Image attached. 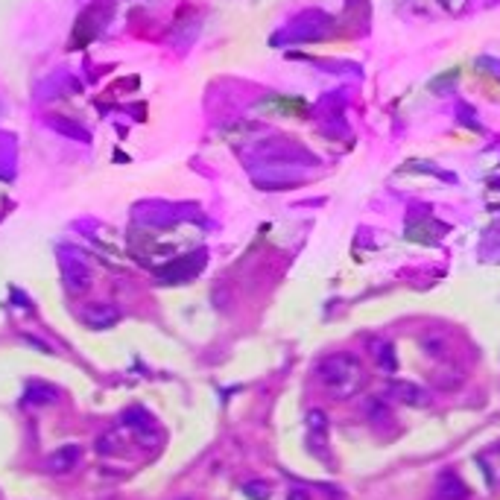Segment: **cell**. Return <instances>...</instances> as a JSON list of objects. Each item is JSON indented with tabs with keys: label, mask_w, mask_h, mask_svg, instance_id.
<instances>
[{
	"label": "cell",
	"mask_w": 500,
	"mask_h": 500,
	"mask_svg": "<svg viewBox=\"0 0 500 500\" xmlns=\"http://www.w3.org/2000/svg\"><path fill=\"white\" fill-rule=\"evenodd\" d=\"M316 375L325 383V392L337 401H348L354 398L363 387V366L354 354H331L325 360H319L316 366Z\"/></svg>",
	"instance_id": "6da1fadb"
},
{
	"label": "cell",
	"mask_w": 500,
	"mask_h": 500,
	"mask_svg": "<svg viewBox=\"0 0 500 500\" xmlns=\"http://www.w3.org/2000/svg\"><path fill=\"white\" fill-rule=\"evenodd\" d=\"M387 395L401 407H427L430 404V395L419 383H410V380H392L387 387Z\"/></svg>",
	"instance_id": "7a4b0ae2"
},
{
	"label": "cell",
	"mask_w": 500,
	"mask_h": 500,
	"mask_svg": "<svg viewBox=\"0 0 500 500\" xmlns=\"http://www.w3.org/2000/svg\"><path fill=\"white\" fill-rule=\"evenodd\" d=\"M79 457H82V447L79 445H62V447H56V451L44 459V468L50 474H68V471L76 468Z\"/></svg>",
	"instance_id": "3957f363"
},
{
	"label": "cell",
	"mask_w": 500,
	"mask_h": 500,
	"mask_svg": "<svg viewBox=\"0 0 500 500\" xmlns=\"http://www.w3.org/2000/svg\"><path fill=\"white\" fill-rule=\"evenodd\" d=\"M64 287H68L71 296H82L91 287V270L82 261L71 258L68 263H64Z\"/></svg>",
	"instance_id": "277c9868"
},
{
	"label": "cell",
	"mask_w": 500,
	"mask_h": 500,
	"mask_svg": "<svg viewBox=\"0 0 500 500\" xmlns=\"http://www.w3.org/2000/svg\"><path fill=\"white\" fill-rule=\"evenodd\" d=\"M59 401V389L41 380H29L24 389V407H47Z\"/></svg>",
	"instance_id": "5b68a950"
},
{
	"label": "cell",
	"mask_w": 500,
	"mask_h": 500,
	"mask_svg": "<svg viewBox=\"0 0 500 500\" xmlns=\"http://www.w3.org/2000/svg\"><path fill=\"white\" fill-rule=\"evenodd\" d=\"M436 494L442 497V500H468V486L459 480V474H454V471H445V474H439V480H436Z\"/></svg>",
	"instance_id": "8992f818"
},
{
	"label": "cell",
	"mask_w": 500,
	"mask_h": 500,
	"mask_svg": "<svg viewBox=\"0 0 500 500\" xmlns=\"http://www.w3.org/2000/svg\"><path fill=\"white\" fill-rule=\"evenodd\" d=\"M118 307L114 305H91L85 313H82V319H85L88 328H97V331H103V328H111L114 322H118Z\"/></svg>",
	"instance_id": "52a82bcc"
},
{
	"label": "cell",
	"mask_w": 500,
	"mask_h": 500,
	"mask_svg": "<svg viewBox=\"0 0 500 500\" xmlns=\"http://www.w3.org/2000/svg\"><path fill=\"white\" fill-rule=\"evenodd\" d=\"M372 354L377 360V369L383 372H395L398 369V357H395V348L389 342H372Z\"/></svg>",
	"instance_id": "ba28073f"
},
{
	"label": "cell",
	"mask_w": 500,
	"mask_h": 500,
	"mask_svg": "<svg viewBox=\"0 0 500 500\" xmlns=\"http://www.w3.org/2000/svg\"><path fill=\"white\" fill-rule=\"evenodd\" d=\"M132 436H135V442L144 445V447H158L161 445V430L155 427V422L141 427V430H132Z\"/></svg>",
	"instance_id": "9c48e42d"
},
{
	"label": "cell",
	"mask_w": 500,
	"mask_h": 500,
	"mask_svg": "<svg viewBox=\"0 0 500 500\" xmlns=\"http://www.w3.org/2000/svg\"><path fill=\"white\" fill-rule=\"evenodd\" d=\"M123 424H129L132 430H141V427H146V424H153V415H149L144 407H129V410L123 412Z\"/></svg>",
	"instance_id": "30bf717a"
},
{
	"label": "cell",
	"mask_w": 500,
	"mask_h": 500,
	"mask_svg": "<svg viewBox=\"0 0 500 500\" xmlns=\"http://www.w3.org/2000/svg\"><path fill=\"white\" fill-rule=\"evenodd\" d=\"M243 494L249 500H270L272 489L266 486V480H249V482H243Z\"/></svg>",
	"instance_id": "8fae6325"
},
{
	"label": "cell",
	"mask_w": 500,
	"mask_h": 500,
	"mask_svg": "<svg viewBox=\"0 0 500 500\" xmlns=\"http://www.w3.org/2000/svg\"><path fill=\"white\" fill-rule=\"evenodd\" d=\"M307 433H328V415L319 410V407H313L307 410Z\"/></svg>",
	"instance_id": "7c38bea8"
},
{
	"label": "cell",
	"mask_w": 500,
	"mask_h": 500,
	"mask_svg": "<svg viewBox=\"0 0 500 500\" xmlns=\"http://www.w3.org/2000/svg\"><path fill=\"white\" fill-rule=\"evenodd\" d=\"M287 500H313V497H310V492H307V489L296 486V489H290V492H287Z\"/></svg>",
	"instance_id": "4fadbf2b"
}]
</instances>
